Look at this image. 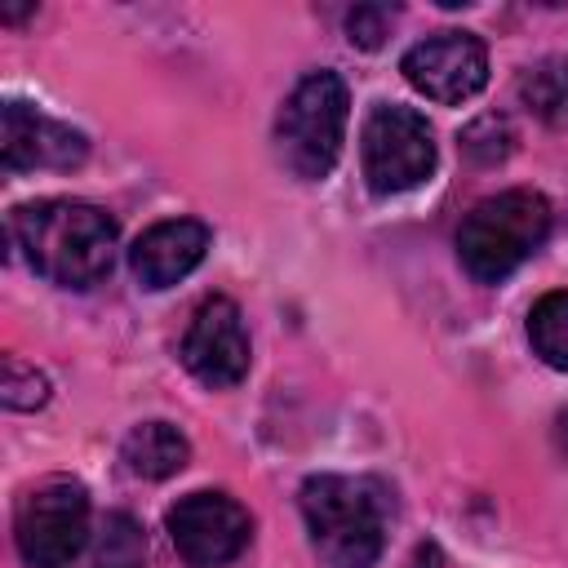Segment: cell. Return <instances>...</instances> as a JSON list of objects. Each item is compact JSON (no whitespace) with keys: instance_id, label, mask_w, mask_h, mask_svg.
<instances>
[{"instance_id":"6da1fadb","label":"cell","mask_w":568,"mask_h":568,"mask_svg":"<svg viewBox=\"0 0 568 568\" xmlns=\"http://www.w3.org/2000/svg\"><path fill=\"white\" fill-rule=\"evenodd\" d=\"M9 240L27 253L31 271L62 284L89 288L111 271L115 222L84 200H36L9 213Z\"/></svg>"},{"instance_id":"7a4b0ae2","label":"cell","mask_w":568,"mask_h":568,"mask_svg":"<svg viewBox=\"0 0 568 568\" xmlns=\"http://www.w3.org/2000/svg\"><path fill=\"white\" fill-rule=\"evenodd\" d=\"M311 546L328 568H373L386 550L390 501L382 484L355 475H311L297 493Z\"/></svg>"},{"instance_id":"3957f363","label":"cell","mask_w":568,"mask_h":568,"mask_svg":"<svg viewBox=\"0 0 568 568\" xmlns=\"http://www.w3.org/2000/svg\"><path fill=\"white\" fill-rule=\"evenodd\" d=\"M550 235V204L541 191L515 186L479 200L457 226V257L479 284L506 280Z\"/></svg>"},{"instance_id":"277c9868","label":"cell","mask_w":568,"mask_h":568,"mask_svg":"<svg viewBox=\"0 0 568 568\" xmlns=\"http://www.w3.org/2000/svg\"><path fill=\"white\" fill-rule=\"evenodd\" d=\"M351 93L337 71H311L293 84L275 120V151L288 173L302 182H320L333 173L346 138Z\"/></svg>"},{"instance_id":"5b68a950","label":"cell","mask_w":568,"mask_h":568,"mask_svg":"<svg viewBox=\"0 0 568 568\" xmlns=\"http://www.w3.org/2000/svg\"><path fill=\"white\" fill-rule=\"evenodd\" d=\"M359 169L373 195L422 186L435 169V133L426 115L399 102H377L359 129Z\"/></svg>"},{"instance_id":"8992f818","label":"cell","mask_w":568,"mask_h":568,"mask_svg":"<svg viewBox=\"0 0 568 568\" xmlns=\"http://www.w3.org/2000/svg\"><path fill=\"white\" fill-rule=\"evenodd\" d=\"M13 541L27 568H67L89 541V493L80 479L36 484L13 515Z\"/></svg>"},{"instance_id":"52a82bcc","label":"cell","mask_w":568,"mask_h":568,"mask_svg":"<svg viewBox=\"0 0 568 568\" xmlns=\"http://www.w3.org/2000/svg\"><path fill=\"white\" fill-rule=\"evenodd\" d=\"M164 528H169V541L173 550L191 564V568H222L231 564L248 537H253V519L248 510L226 497V493H213V488H200V493H186L169 506L164 515Z\"/></svg>"},{"instance_id":"ba28073f","label":"cell","mask_w":568,"mask_h":568,"mask_svg":"<svg viewBox=\"0 0 568 568\" xmlns=\"http://www.w3.org/2000/svg\"><path fill=\"white\" fill-rule=\"evenodd\" d=\"M186 373L209 386V390H226V386H240L244 373H248V333H244V315L231 297L213 293L195 306L186 333H182V346H178Z\"/></svg>"},{"instance_id":"9c48e42d","label":"cell","mask_w":568,"mask_h":568,"mask_svg":"<svg viewBox=\"0 0 568 568\" xmlns=\"http://www.w3.org/2000/svg\"><path fill=\"white\" fill-rule=\"evenodd\" d=\"M399 71L430 102H466L488 84V49L470 31H435L404 53Z\"/></svg>"},{"instance_id":"30bf717a","label":"cell","mask_w":568,"mask_h":568,"mask_svg":"<svg viewBox=\"0 0 568 568\" xmlns=\"http://www.w3.org/2000/svg\"><path fill=\"white\" fill-rule=\"evenodd\" d=\"M89 155V138L27 102L0 106V160L9 173L22 169H75Z\"/></svg>"},{"instance_id":"8fae6325","label":"cell","mask_w":568,"mask_h":568,"mask_svg":"<svg viewBox=\"0 0 568 568\" xmlns=\"http://www.w3.org/2000/svg\"><path fill=\"white\" fill-rule=\"evenodd\" d=\"M209 240L213 235H209V226L200 217H169V222L146 226L129 248L133 280L142 288H169V284L186 280L204 262Z\"/></svg>"},{"instance_id":"7c38bea8","label":"cell","mask_w":568,"mask_h":568,"mask_svg":"<svg viewBox=\"0 0 568 568\" xmlns=\"http://www.w3.org/2000/svg\"><path fill=\"white\" fill-rule=\"evenodd\" d=\"M186 457L191 444L173 422H138L120 444V462L138 479H169L186 466Z\"/></svg>"},{"instance_id":"4fadbf2b","label":"cell","mask_w":568,"mask_h":568,"mask_svg":"<svg viewBox=\"0 0 568 568\" xmlns=\"http://www.w3.org/2000/svg\"><path fill=\"white\" fill-rule=\"evenodd\" d=\"M528 342L541 355V364L568 373V288H555L532 302L528 311Z\"/></svg>"},{"instance_id":"5bb4252c","label":"cell","mask_w":568,"mask_h":568,"mask_svg":"<svg viewBox=\"0 0 568 568\" xmlns=\"http://www.w3.org/2000/svg\"><path fill=\"white\" fill-rule=\"evenodd\" d=\"M519 98L532 115L564 124L568 120V58H541L519 75Z\"/></svg>"},{"instance_id":"9a60e30c","label":"cell","mask_w":568,"mask_h":568,"mask_svg":"<svg viewBox=\"0 0 568 568\" xmlns=\"http://www.w3.org/2000/svg\"><path fill=\"white\" fill-rule=\"evenodd\" d=\"M146 559V537H142V524L124 510L106 515L102 519V532H98V550H93V568H142Z\"/></svg>"},{"instance_id":"2e32d148","label":"cell","mask_w":568,"mask_h":568,"mask_svg":"<svg viewBox=\"0 0 568 568\" xmlns=\"http://www.w3.org/2000/svg\"><path fill=\"white\" fill-rule=\"evenodd\" d=\"M510 142H515V133H510V120H506V115H479V120L462 133V146H466L479 164L506 160V155H510Z\"/></svg>"},{"instance_id":"e0dca14e","label":"cell","mask_w":568,"mask_h":568,"mask_svg":"<svg viewBox=\"0 0 568 568\" xmlns=\"http://www.w3.org/2000/svg\"><path fill=\"white\" fill-rule=\"evenodd\" d=\"M0 399L9 404V408H40L44 399H49V382H44V373H36L31 364H22V359H4V386H0Z\"/></svg>"},{"instance_id":"ac0fdd59","label":"cell","mask_w":568,"mask_h":568,"mask_svg":"<svg viewBox=\"0 0 568 568\" xmlns=\"http://www.w3.org/2000/svg\"><path fill=\"white\" fill-rule=\"evenodd\" d=\"M390 9L386 4H359V9H351V18H346V40L351 44H359V49H377L382 44V36H386V27H390Z\"/></svg>"},{"instance_id":"d6986e66","label":"cell","mask_w":568,"mask_h":568,"mask_svg":"<svg viewBox=\"0 0 568 568\" xmlns=\"http://www.w3.org/2000/svg\"><path fill=\"white\" fill-rule=\"evenodd\" d=\"M555 444H559V448L568 453V408H564V413L555 417Z\"/></svg>"}]
</instances>
